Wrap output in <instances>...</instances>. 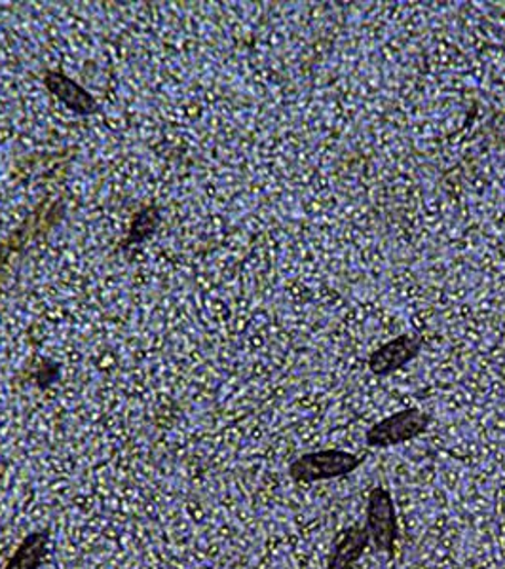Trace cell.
<instances>
[{
    "instance_id": "cell-8",
    "label": "cell",
    "mask_w": 505,
    "mask_h": 569,
    "mask_svg": "<svg viewBox=\"0 0 505 569\" xmlns=\"http://www.w3.org/2000/svg\"><path fill=\"white\" fill-rule=\"evenodd\" d=\"M454 569H464V568H454Z\"/></svg>"
},
{
    "instance_id": "cell-5",
    "label": "cell",
    "mask_w": 505,
    "mask_h": 569,
    "mask_svg": "<svg viewBox=\"0 0 505 569\" xmlns=\"http://www.w3.org/2000/svg\"><path fill=\"white\" fill-rule=\"evenodd\" d=\"M369 543V531H367L365 526H348V528H344L333 539L325 569L356 568V563L362 560Z\"/></svg>"
},
{
    "instance_id": "cell-2",
    "label": "cell",
    "mask_w": 505,
    "mask_h": 569,
    "mask_svg": "<svg viewBox=\"0 0 505 569\" xmlns=\"http://www.w3.org/2000/svg\"><path fill=\"white\" fill-rule=\"evenodd\" d=\"M365 528L369 531L370 543L384 555L396 552L397 539H399V525H397V509L389 490L384 486H375L367 499V512H365Z\"/></svg>"
},
{
    "instance_id": "cell-3",
    "label": "cell",
    "mask_w": 505,
    "mask_h": 569,
    "mask_svg": "<svg viewBox=\"0 0 505 569\" xmlns=\"http://www.w3.org/2000/svg\"><path fill=\"white\" fill-rule=\"evenodd\" d=\"M432 418L418 408H405L396 415L376 421L365 435L369 448H392L416 439L428 431Z\"/></svg>"
},
{
    "instance_id": "cell-4",
    "label": "cell",
    "mask_w": 505,
    "mask_h": 569,
    "mask_svg": "<svg viewBox=\"0 0 505 569\" xmlns=\"http://www.w3.org/2000/svg\"><path fill=\"white\" fill-rule=\"evenodd\" d=\"M422 350V340L413 335H402L380 346L369 357V370L375 376L394 375L396 370L405 367L407 362L418 357Z\"/></svg>"
},
{
    "instance_id": "cell-6",
    "label": "cell",
    "mask_w": 505,
    "mask_h": 569,
    "mask_svg": "<svg viewBox=\"0 0 505 569\" xmlns=\"http://www.w3.org/2000/svg\"><path fill=\"white\" fill-rule=\"evenodd\" d=\"M46 86L52 91L53 96L66 103L69 109L75 110L77 114L88 117L91 112L98 110V103L93 101L88 91L82 90L80 86L75 84L71 78H67L61 72H48L46 74Z\"/></svg>"
},
{
    "instance_id": "cell-7",
    "label": "cell",
    "mask_w": 505,
    "mask_h": 569,
    "mask_svg": "<svg viewBox=\"0 0 505 569\" xmlns=\"http://www.w3.org/2000/svg\"><path fill=\"white\" fill-rule=\"evenodd\" d=\"M48 531H33L10 558L7 569H39L44 562Z\"/></svg>"
},
{
    "instance_id": "cell-1",
    "label": "cell",
    "mask_w": 505,
    "mask_h": 569,
    "mask_svg": "<svg viewBox=\"0 0 505 569\" xmlns=\"http://www.w3.org/2000/svg\"><path fill=\"white\" fill-rule=\"evenodd\" d=\"M363 458L356 453L330 448L300 456L289 466V477L300 485H314L324 480L343 479L359 469Z\"/></svg>"
}]
</instances>
